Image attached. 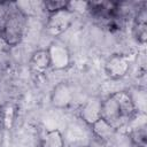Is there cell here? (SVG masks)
<instances>
[{"mask_svg":"<svg viewBox=\"0 0 147 147\" xmlns=\"http://www.w3.org/2000/svg\"><path fill=\"white\" fill-rule=\"evenodd\" d=\"M91 127H92V132L94 137H96L101 141H109L111 138H114V136L117 132L115 129H113L109 124H107L101 118L98 122H95Z\"/></svg>","mask_w":147,"mask_h":147,"instance_id":"12","label":"cell"},{"mask_svg":"<svg viewBox=\"0 0 147 147\" xmlns=\"http://www.w3.org/2000/svg\"><path fill=\"white\" fill-rule=\"evenodd\" d=\"M138 114L136 102L129 91H116L101 102V119L118 131Z\"/></svg>","mask_w":147,"mask_h":147,"instance_id":"1","label":"cell"},{"mask_svg":"<svg viewBox=\"0 0 147 147\" xmlns=\"http://www.w3.org/2000/svg\"><path fill=\"white\" fill-rule=\"evenodd\" d=\"M0 79H1V74H0Z\"/></svg>","mask_w":147,"mask_h":147,"instance_id":"16","label":"cell"},{"mask_svg":"<svg viewBox=\"0 0 147 147\" xmlns=\"http://www.w3.org/2000/svg\"><path fill=\"white\" fill-rule=\"evenodd\" d=\"M39 147H64V137L59 129L41 130L38 138Z\"/></svg>","mask_w":147,"mask_h":147,"instance_id":"10","label":"cell"},{"mask_svg":"<svg viewBox=\"0 0 147 147\" xmlns=\"http://www.w3.org/2000/svg\"><path fill=\"white\" fill-rule=\"evenodd\" d=\"M49 56L51 68L54 70H64L71 64V54L68 47L59 41L54 40L46 48Z\"/></svg>","mask_w":147,"mask_h":147,"instance_id":"4","label":"cell"},{"mask_svg":"<svg viewBox=\"0 0 147 147\" xmlns=\"http://www.w3.org/2000/svg\"><path fill=\"white\" fill-rule=\"evenodd\" d=\"M132 36L137 42L145 45L147 40V7L146 3H142L141 7H138L133 15L132 21Z\"/></svg>","mask_w":147,"mask_h":147,"instance_id":"6","label":"cell"},{"mask_svg":"<svg viewBox=\"0 0 147 147\" xmlns=\"http://www.w3.org/2000/svg\"><path fill=\"white\" fill-rule=\"evenodd\" d=\"M29 68L30 71L36 76H42L47 72V70L51 68V62L46 48H40L32 53L29 60Z\"/></svg>","mask_w":147,"mask_h":147,"instance_id":"9","label":"cell"},{"mask_svg":"<svg viewBox=\"0 0 147 147\" xmlns=\"http://www.w3.org/2000/svg\"><path fill=\"white\" fill-rule=\"evenodd\" d=\"M28 28V15L16 2H7L6 10L0 18V39L7 46H17L24 38Z\"/></svg>","mask_w":147,"mask_h":147,"instance_id":"2","label":"cell"},{"mask_svg":"<svg viewBox=\"0 0 147 147\" xmlns=\"http://www.w3.org/2000/svg\"><path fill=\"white\" fill-rule=\"evenodd\" d=\"M101 102L102 99L98 96H92L82 105L79 109V117L83 119V122L92 126L101 118Z\"/></svg>","mask_w":147,"mask_h":147,"instance_id":"7","label":"cell"},{"mask_svg":"<svg viewBox=\"0 0 147 147\" xmlns=\"http://www.w3.org/2000/svg\"><path fill=\"white\" fill-rule=\"evenodd\" d=\"M68 3H69V1L47 0V1H44L42 2V7H44V10L49 15V14H53V13H56V11L67 9L68 8Z\"/></svg>","mask_w":147,"mask_h":147,"instance_id":"14","label":"cell"},{"mask_svg":"<svg viewBox=\"0 0 147 147\" xmlns=\"http://www.w3.org/2000/svg\"><path fill=\"white\" fill-rule=\"evenodd\" d=\"M74 99V92L68 83H59L51 93V102L55 108H65L68 107Z\"/></svg>","mask_w":147,"mask_h":147,"instance_id":"8","label":"cell"},{"mask_svg":"<svg viewBox=\"0 0 147 147\" xmlns=\"http://www.w3.org/2000/svg\"><path fill=\"white\" fill-rule=\"evenodd\" d=\"M126 136L132 146L134 147H146L147 144V131L145 123L132 126L130 131H127Z\"/></svg>","mask_w":147,"mask_h":147,"instance_id":"11","label":"cell"},{"mask_svg":"<svg viewBox=\"0 0 147 147\" xmlns=\"http://www.w3.org/2000/svg\"><path fill=\"white\" fill-rule=\"evenodd\" d=\"M130 70V60L124 54H114L105 63V72L111 80L122 79Z\"/></svg>","mask_w":147,"mask_h":147,"instance_id":"5","label":"cell"},{"mask_svg":"<svg viewBox=\"0 0 147 147\" xmlns=\"http://www.w3.org/2000/svg\"><path fill=\"white\" fill-rule=\"evenodd\" d=\"M15 116H16V108L13 105H5L0 108V125L6 129L9 130L15 121Z\"/></svg>","mask_w":147,"mask_h":147,"instance_id":"13","label":"cell"},{"mask_svg":"<svg viewBox=\"0 0 147 147\" xmlns=\"http://www.w3.org/2000/svg\"><path fill=\"white\" fill-rule=\"evenodd\" d=\"M79 147H88V146H79Z\"/></svg>","mask_w":147,"mask_h":147,"instance_id":"15","label":"cell"},{"mask_svg":"<svg viewBox=\"0 0 147 147\" xmlns=\"http://www.w3.org/2000/svg\"><path fill=\"white\" fill-rule=\"evenodd\" d=\"M74 16L75 14L67 9L49 14L47 16V21L45 23V31L46 34H48L52 38H56L59 36H61L62 33H64L70 25L74 22Z\"/></svg>","mask_w":147,"mask_h":147,"instance_id":"3","label":"cell"}]
</instances>
